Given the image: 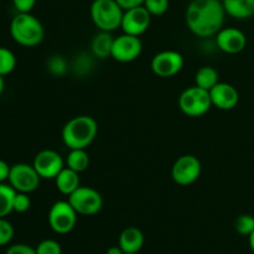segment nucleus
I'll return each mask as SVG.
<instances>
[{
  "label": "nucleus",
  "instance_id": "nucleus-1",
  "mask_svg": "<svg viewBox=\"0 0 254 254\" xmlns=\"http://www.w3.org/2000/svg\"><path fill=\"white\" fill-rule=\"evenodd\" d=\"M221 0H191L185 12L189 30L197 37H211L223 27L226 17Z\"/></svg>",
  "mask_w": 254,
  "mask_h": 254
},
{
  "label": "nucleus",
  "instance_id": "nucleus-2",
  "mask_svg": "<svg viewBox=\"0 0 254 254\" xmlns=\"http://www.w3.org/2000/svg\"><path fill=\"white\" fill-rule=\"evenodd\" d=\"M98 124L89 116L69 119L62 129V141L68 149H87L96 139Z\"/></svg>",
  "mask_w": 254,
  "mask_h": 254
},
{
  "label": "nucleus",
  "instance_id": "nucleus-3",
  "mask_svg": "<svg viewBox=\"0 0 254 254\" xmlns=\"http://www.w3.org/2000/svg\"><path fill=\"white\" fill-rule=\"evenodd\" d=\"M10 35L16 44L34 47L41 44L45 30L41 21L31 12H17L10 22Z\"/></svg>",
  "mask_w": 254,
  "mask_h": 254
},
{
  "label": "nucleus",
  "instance_id": "nucleus-4",
  "mask_svg": "<svg viewBox=\"0 0 254 254\" xmlns=\"http://www.w3.org/2000/svg\"><path fill=\"white\" fill-rule=\"evenodd\" d=\"M89 14L99 31L113 32L121 27L124 10L116 0H93Z\"/></svg>",
  "mask_w": 254,
  "mask_h": 254
},
{
  "label": "nucleus",
  "instance_id": "nucleus-5",
  "mask_svg": "<svg viewBox=\"0 0 254 254\" xmlns=\"http://www.w3.org/2000/svg\"><path fill=\"white\" fill-rule=\"evenodd\" d=\"M179 107L185 116L201 117L207 113L212 107L210 91L203 89L198 86H192L186 88L179 97Z\"/></svg>",
  "mask_w": 254,
  "mask_h": 254
},
{
  "label": "nucleus",
  "instance_id": "nucleus-6",
  "mask_svg": "<svg viewBox=\"0 0 254 254\" xmlns=\"http://www.w3.org/2000/svg\"><path fill=\"white\" fill-rule=\"evenodd\" d=\"M68 202L81 216L97 215L103 207L102 195L89 186H79L68 196Z\"/></svg>",
  "mask_w": 254,
  "mask_h": 254
},
{
  "label": "nucleus",
  "instance_id": "nucleus-7",
  "mask_svg": "<svg viewBox=\"0 0 254 254\" xmlns=\"http://www.w3.org/2000/svg\"><path fill=\"white\" fill-rule=\"evenodd\" d=\"M78 213L74 211L68 200L56 201L49 211V225L54 232L67 235L74 228Z\"/></svg>",
  "mask_w": 254,
  "mask_h": 254
},
{
  "label": "nucleus",
  "instance_id": "nucleus-8",
  "mask_svg": "<svg viewBox=\"0 0 254 254\" xmlns=\"http://www.w3.org/2000/svg\"><path fill=\"white\" fill-rule=\"evenodd\" d=\"M7 181L16 192L31 193L39 189L41 178L35 170L34 165L19 163L11 166Z\"/></svg>",
  "mask_w": 254,
  "mask_h": 254
},
{
  "label": "nucleus",
  "instance_id": "nucleus-9",
  "mask_svg": "<svg viewBox=\"0 0 254 254\" xmlns=\"http://www.w3.org/2000/svg\"><path fill=\"white\" fill-rule=\"evenodd\" d=\"M201 175V163L195 155L186 154L176 159L171 169V178L178 185L189 186Z\"/></svg>",
  "mask_w": 254,
  "mask_h": 254
},
{
  "label": "nucleus",
  "instance_id": "nucleus-10",
  "mask_svg": "<svg viewBox=\"0 0 254 254\" xmlns=\"http://www.w3.org/2000/svg\"><path fill=\"white\" fill-rule=\"evenodd\" d=\"M141 51H143V44L139 36L123 32L118 37H114L111 57L122 64H128L135 61L140 56Z\"/></svg>",
  "mask_w": 254,
  "mask_h": 254
},
{
  "label": "nucleus",
  "instance_id": "nucleus-11",
  "mask_svg": "<svg viewBox=\"0 0 254 254\" xmlns=\"http://www.w3.org/2000/svg\"><path fill=\"white\" fill-rule=\"evenodd\" d=\"M151 71L161 78L176 76L184 67V57L180 52L166 50L156 54L151 60Z\"/></svg>",
  "mask_w": 254,
  "mask_h": 254
},
{
  "label": "nucleus",
  "instance_id": "nucleus-12",
  "mask_svg": "<svg viewBox=\"0 0 254 254\" xmlns=\"http://www.w3.org/2000/svg\"><path fill=\"white\" fill-rule=\"evenodd\" d=\"M32 165L40 178L45 179V180H55V178L64 168V161L57 151L45 149L36 154Z\"/></svg>",
  "mask_w": 254,
  "mask_h": 254
},
{
  "label": "nucleus",
  "instance_id": "nucleus-13",
  "mask_svg": "<svg viewBox=\"0 0 254 254\" xmlns=\"http://www.w3.org/2000/svg\"><path fill=\"white\" fill-rule=\"evenodd\" d=\"M150 22L151 14L141 5L133 9L124 10L121 27L124 34L140 36L149 29Z\"/></svg>",
  "mask_w": 254,
  "mask_h": 254
},
{
  "label": "nucleus",
  "instance_id": "nucleus-14",
  "mask_svg": "<svg viewBox=\"0 0 254 254\" xmlns=\"http://www.w3.org/2000/svg\"><path fill=\"white\" fill-rule=\"evenodd\" d=\"M216 44L222 52L236 55L242 52L247 46V37L237 27H222L216 34Z\"/></svg>",
  "mask_w": 254,
  "mask_h": 254
},
{
  "label": "nucleus",
  "instance_id": "nucleus-15",
  "mask_svg": "<svg viewBox=\"0 0 254 254\" xmlns=\"http://www.w3.org/2000/svg\"><path fill=\"white\" fill-rule=\"evenodd\" d=\"M210 97L212 106L221 111H231L237 107L240 102V93L235 86L226 82H218L210 89Z\"/></svg>",
  "mask_w": 254,
  "mask_h": 254
},
{
  "label": "nucleus",
  "instance_id": "nucleus-16",
  "mask_svg": "<svg viewBox=\"0 0 254 254\" xmlns=\"http://www.w3.org/2000/svg\"><path fill=\"white\" fill-rule=\"evenodd\" d=\"M118 246L126 254L139 253L144 246L143 232L136 227H127L119 236Z\"/></svg>",
  "mask_w": 254,
  "mask_h": 254
},
{
  "label": "nucleus",
  "instance_id": "nucleus-17",
  "mask_svg": "<svg viewBox=\"0 0 254 254\" xmlns=\"http://www.w3.org/2000/svg\"><path fill=\"white\" fill-rule=\"evenodd\" d=\"M226 14L237 20L250 19L254 15V0H221Z\"/></svg>",
  "mask_w": 254,
  "mask_h": 254
},
{
  "label": "nucleus",
  "instance_id": "nucleus-18",
  "mask_svg": "<svg viewBox=\"0 0 254 254\" xmlns=\"http://www.w3.org/2000/svg\"><path fill=\"white\" fill-rule=\"evenodd\" d=\"M55 184H56V189L62 195L69 196L81 186L79 174L64 166L61 173L55 178Z\"/></svg>",
  "mask_w": 254,
  "mask_h": 254
},
{
  "label": "nucleus",
  "instance_id": "nucleus-19",
  "mask_svg": "<svg viewBox=\"0 0 254 254\" xmlns=\"http://www.w3.org/2000/svg\"><path fill=\"white\" fill-rule=\"evenodd\" d=\"M114 37L112 32L99 31L92 40V52L98 59H107L111 57L112 46H113Z\"/></svg>",
  "mask_w": 254,
  "mask_h": 254
},
{
  "label": "nucleus",
  "instance_id": "nucleus-20",
  "mask_svg": "<svg viewBox=\"0 0 254 254\" xmlns=\"http://www.w3.org/2000/svg\"><path fill=\"white\" fill-rule=\"evenodd\" d=\"M66 166L78 174L86 171L89 166V156L86 149H69Z\"/></svg>",
  "mask_w": 254,
  "mask_h": 254
},
{
  "label": "nucleus",
  "instance_id": "nucleus-21",
  "mask_svg": "<svg viewBox=\"0 0 254 254\" xmlns=\"http://www.w3.org/2000/svg\"><path fill=\"white\" fill-rule=\"evenodd\" d=\"M220 82V74L212 66H202L195 74L196 86L210 91Z\"/></svg>",
  "mask_w": 254,
  "mask_h": 254
},
{
  "label": "nucleus",
  "instance_id": "nucleus-22",
  "mask_svg": "<svg viewBox=\"0 0 254 254\" xmlns=\"http://www.w3.org/2000/svg\"><path fill=\"white\" fill-rule=\"evenodd\" d=\"M16 191L10 184H0V218H5L14 211V198Z\"/></svg>",
  "mask_w": 254,
  "mask_h": 254
},
{
  "label": "nucleus",
  "instance_id": "nucleus-23",
  "mask_svg": "<svg viewBox=\"0 0 254 254\" xmlns=\"http://www.w3.org/2000/svg\"><path fill=\"white\" fill-rule=\"evenodd\" d=\"M16 67V57L11 50L6 47H0V76H6L11 73Z\"/></svg>",
  "mask_w": 254,
  "mask_h": 254
},
{
  "label": "nucleus",
  "instance_id": "nucleus-24",
  "mask_svg": "<svg viewBox=\"0 0 254 254\" xmlns=\"http://www.w3.org/2000/svg\"><path fill=\"white\" fill-rule=\"evenodd\" d=\"M235 230L241 236H250L254 231V217L252 215H241L235 221Z\"/></svg>",
  "mask_w": 254,
  "mask_h": 254
},
{
  "label": "nucleus",
  "instance_id": "nucleus-25",
  "mask_svg": "<svg viewBox=\"0 0 254 254\" xmlns=\"http://www.w3.org/2000/svg\"><path fill=\"white\" fill-rule=\"evenodd\" d=\"M143 6L151 14V16H161L169 9V0H144Z\"/></svg>",
  "mask_w": 254,
  "mask_h": 254
},
{
  "label": "nucleus",
  "instance_id": "nucleus-26",
  "mask_svg": "<svg viewBox=\"0 0 254 254\" xmlns=\"http://www.w3.org/2000/svg\"><path fill=\"white\" fill-rule=\"evenodd\" d=\"M47 68L54 76H64L68 71V64L62 56H52L47 62Z\"/></svg>",
  "mask_w": 254,
  "mask_h": 254
},
{
  "label": "nucleus",
  "instance_id": "nucleus-27",
  "mask_svg": "<svg viewBox=\"0 0 254 254\" xmlns=\"http://www.w3.org/2000/svg\"><path fill=\"white\" fill-rule=\"evenodd\" d=\"M35 250L36 254H62L61 245L55 240H44Z\"/></svg>",
  "mask_w": 254,
  "mask_h": 254
},
{
  "label": "nucleus",
  "instance_id": "nucleus-28",
  "mask_svg": "<svg viewBox=\"0 0 254 254\" xmlns=\"http://www.w3.org/2000/svg\"><path fill=\"white\" fill-rule=\"evenodd\" d=\"M14 238V227L5 218H0V247L6 246Z\"/></svg>",
  "mask_w": 254,
  "mask_h": 254
},
{
  "label": "nucleus",
  "instance_id": "nucleus-29",
  "mask_svg": "<svg viewBox=\"0 0 254 254\" xmlns=\"http://www.w3.org/2000/svg\"><path fill=\"white\" fill-rule=\"evenodd\" d=\"M31 206V200H30L29 193L16 192L14 198V211L17 213H24L29 211Z\"/></svg>",
  "mask_w": 254,
  "mask_h": 254
},
{
  "label": "nucleus",
  "instance_id": "nucleus-30",
  "mask_svg": "<svg viewBox=\"0 0 254 254\" xmlns=\"http://www.w3.org/2000/svg\"><path fill=\"white\" fill-rule=\"evenodd\" d=\"M17 12H31L36 5V0H12Z\"/></svg>",
  "mask_w": 254,
  "mask_h": 254
},
{
  "label": "nucleus",
  "instance_id": "nucleus-31",
  "mask_svg": "<svg viewBox=\"0 0 254 254\" xmlns=\"http://www.w3.org/2000/svg\"><path fill=\"white\" fill-rule=\"evenodd\" d=\"M5 254H36V250L27 245L17 243V245H12L11 247H9Z\"/></svg>",
  "mask_w": 254,
  "mask_h": 254
},
{
  "label": "nucleus",
  "instance_id": "nucleus-32",
  "mask_svg": "<svg viewBox=\"0 0 254 254\" xmlns=\"http://www.w3.org/2000/svg\"><path fill=\"white\" fill-rule=\"evenodd\" d=\"M116 1L121 5L123 10L133 9V7L141 6L144 4V0H116Z\"/></svg>",
  "mask_w": 254,
  "mask_h": 254
},
{
  "label": "nucleus",
  "instance_id": "nucleus-33",
  "mask_svg": "<svg viewBox=\"0 0 254 254\" xmlns=\"http://www.w3.org/2000/svg\"><path fill=\"white\" fill-rule=\"evenodd\" d=\"M10 169H11V166H10L6 161L0 159V184L9 180Z\"/></svg>",
  "mask_w": 254,
  "mask_h": 254
},
{
  "label": "nucleus",
  "instance_id": "nucleus-34",
  "mask_svg": "<svg viewBox=\"0 0 254 254\" xmlns=\"http://www.w3.org/2000/svg\"><path fill=\"white\" fill-rule=\"evenodd\" d=\"M106 254H126V253L123 252V250H122L119 246H113V247H111L107 250Z\"/></svg>",
  "mask_w": 254,
  "mask_h": 254
},
{
  "label": "nucleus",
  "instance_id": "nucleus-35",
  "mask_svg": "<svg viewBox=\"0 0 254 254\" xmlns=\"http://www.w3.org/2000/svg\"><path fill=\"white\" fill-rule=\"evenodd\" d=\"M248 242H250L251 250H252L253 252H254V231H253L252 233H251L250 236H248Z\"/></svg>",
  "mask_w": 254,
  "mask_h": 254
},
{
  "label": "nucleus",
  "instance_id": "nucleus-36",
  "mask_svg": "<svg viewBox=\"0 0 254 254\" xmlns=\"http://www.w3.org/2000/svg\"><path fill=\"white\" fill-rule=\"evenodd\" d=\"M4 87H5V82H4V77L0 76V96L4 92Z\"/></svg>",
  "mask_w": 254,
  "mask_h": 254
},
{
  "label": "nucleus",
  "instance_id": "nucleus-37",
  "mask_svg": "<svg viewBox=\"0 0 254 254\" xmlns=\"http://www.w3.org/2000/svg\"><path fill=\"white\" fill-rule=\"evenodd\" d=\"M133 254H138V253H133Z\"/></svg>",
  "mask_w": 254,
  "mask_h": 254
}]
</instances>
